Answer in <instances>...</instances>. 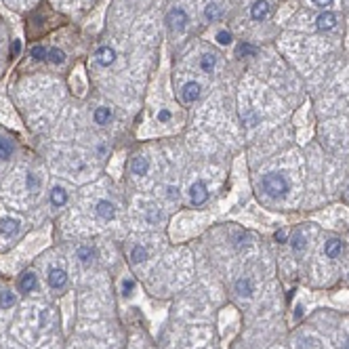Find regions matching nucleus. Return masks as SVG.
<instances>
[{
	"label": "nucleus",
	"mask_w": 349,
	"mask_h": 349,
	"mask_svg": "<svg viewBox=\"0 0 349 349\" xmlns=\"http://www.w3.org/2000/svg\"><path fill=\"white\" fill-rule=\"evenodd\" d=\"M261 185H263V192L267 194L269 198H284L290 190L288 179H286L282 173H267L263 177Z\"/></svg>",
	"instance_id": "nucleus-1"
},
{
	"label": "nucleus",
	"mask_w": 349,
	"mask_h": 349,
	"mask_svg": "<svg viewBox=\"0 0 349 349\" xmlns=\"http://www.w3.org/2000/svg\"><path fill=\"white\" fill-rule=\"evenodd\" d=\"M166 23L173 32H183L187 23H190V19H187V13L181 9V6H173L169 11V15H166Z\"/></svg>",
	"instance_id": "nucleus-2"
},
{
	"label": "nucleus",
	"mask_w": 349,
	"mask_h": 349,
	"mask_svg": "<svg viewBox=\"0 0 349 349\" xmlns=\"http://www.w3.org/2000/svg\"><path fill=\"white\" fill-rule=\"evenodd\" d=\"M187 196H190V202L194 206H202L204 202L208 200V187L204 181H196V183L190 185V190H187Z\"/></svg>",
	"instance_id": "nucleus-3"
},
{
	"label": "nucleus",
	"mask_w": 349,
	"mask_h": 349,
	"mask_svg": "<svg viewBox=\"0 0 349 349\" xmlns=\"http://www.w3.org/2000/svg\"><path fill=\"white\" fill-rule=\"evenodd\" d=\"M200 95H202V87H200V82H196V80H190V82H185V85L181 87V99H183V103L198 101Z\"/></svg>",
	"instance_id": "nucleus-4"
},
{
	"label": "nucleus",
	"mask_w": 349,
	"mask_h": 349,
	"mask_svg": "<svg viewBox=\"0 0 349 349\" xmlns=\"http://www.w3.org/2000/svg\"><path fill=\"white\" fill-rule=\"evenodd\" d=\"M46 280H48V286H51L53 290H61L67 284V271L64 267H51L48 269Z\"/></svg>",
	"instance_id": "nucleus-5"
},
{
	"label": "nucleus",
	"mask_w": 349,
	"mask_h": 349,
	"mask_svg": "<svg viewBox=\"0 0 349 349\" xmlns=\"http://www.w3.org/2000/svg\"><path fill=\"white\" fill-rule=\"evenodd\" d=\"M95 213H97V217H101V219H106V221H111L116 217V204L114 202H109V200H99L95 204Z\"/></svg>",
	"instance_id": "nucleus-6"
},
{
	"label": "nucleus",
	"mask_w": 349,
	"mask_h": 349,
	"mask_svg": "<svg viewBox=\"0 0 349 349\" xmlns=\"http://www.w3.org/2000/svg\"><path fill=\"white\" fill-rule=\"evenodd\" d=\"M19 221L13 219V217H4L2 221H0V234L4 236V238H15V236L19 234Z\"/></svg>",
	"instance_id": "nucleus-7"
},
{
	"label": "nucleus",
	"mask_w": 349,
	"mask_h": 349,
	"mask_svg": "<svg viewBox=\"0 0 349 349\" xmlns=\"http://www.w3.org/2000/svg\"><path fill=\"white\" fill-rule=\"evenodd\" d=\"M334 25H337V15H334L332 11H324V13H320L318 19H316V27H318L320 32L332 30Z\"/></svg>",
	"instance_id": "nucleus-8"
},
{
	"label": "nucleus",
	"mask_w": 349,
	"mask_h": 349,
	"mask_svg": "<svg viewBox=\"0 0 349 349\" xmlns=\"http://www.w3.org/2000/svg\"><path fill=\"white\" fill-rule=\"evenodd\" d=\"M95 57H97V64H99L101 67H108V65L114 64V59H116V51H114L111 46H101V48H97Z\"/></svg>",
	"instance_id": "nucleus-9"
},
{
	"label": "nucleus",
	"mask_w": 349,
	"mask_h": 349,
	"mask_svg": "<svg viewBox=\"0 0 349 349\" xmlns=\"http://www.w3.org/2000/svg\"><path fill=\"white\" fill-rule=\"evenodd\" d=\"M267 15H269L267 0H257V2H253V6H250V17H253L255 22H263Z\"/></svg>",
	"instance_id": "nucleus-10"
},
{
	"label": "nucleus",
	"mask_w": 349,
	"mask_h": 349,
	"mask_svg": "<svg viewBox=\"0 0 349 349\" xmlns=\"http://www.w3.org/2000/svg\"><path fill=\"white\" fill-rule=\"evenodd\" d=\"M48 200H51V204L55 208H61V206H65L67 204V192H65V187H61V185H55L51 194H48Z\"/></svg>",
	"instance_id": "nucleus-11"
},
{
	"label": "nucleus",
	"mask_w": 349,
	"mask_h": 349,
	"mask_svg": "<svg viewBox=\"0 0 349 349\" xmlns=\"http://www.w3.org/2000/svg\"><path fill=\"white\" fill-rule=\"evenodd\" d=\"M343 242L341 240H337V238H330V240H326V244H324V253H326V257L328 259H337V257L343 253Z\"/></svg>",
	"instance_id": "nucleus-12"
},
{
	"label": "nucleus",
	"mask_w": 349,
	"mask_h": 349,
	"mask_svg": "<svg viewBox=\"0 0 349 349\" xmlns=\"http://www.w3.org/2000/svg\"><path fill=\"white\" fill-rule=\"evenodd\" d=\"M131 171H132V174H137V177H143V174H148V173H150V160L145 158V156L132 158Z\"/></svg>",
	"instance_id": "nucleus-13"
},
{
	"label": "nucleus",
	"mask_w": 349,
	"mask_h": 349,
	"mask_svg": "<svg viewBox=\"0 0 349 349\" xmlns=\"http://www.w3.org/2000/svg\"><path fill=\"white\" fill-rule=\"evenodd\" d=\"M17 286H19V290H22V292H32V290L38 286V278L34 276L32 271H25V274H23L22 278H19Z\"/></svg>",
	"instance_id": "nucleus-14"
},
{
	"label": "nucleus",
	"mask_w": 349,
	"mask_h": 349,
	"mask_svg": "<svg viewBox=\"0 0 349 349\" xmlns=\"http://www.w3.org/2000/svg\"><path fill=\"white\" fill-rule=\"evenodd\" d=\"M93 120H95V124H99V127H106V124L111 120V109L106 108V106L97 108L95 114H93Z\"/></svg>",
	"instance_id": "nucleus-15"
},
{
	"label": "nucleus",
	"mask_w": 349,
	"mask_h": 349,
	"mask_svg": "<svg viewBox=\"0 0 349 349\" xmlns=\"http://www.w3.org/2000/svg\"><path fill=\"white\" fill-rule=\"evenodd\" d=\"M215 65H217V57H215L213 53H206V55H202V59H200V69L204 74H213L215 72Z\"/></svg>",
	"instance_id": "nucleus-16"
},
{
	"label": "nucleus",
	"mask_w": 349,
	"mask_h": 349,
	"mask_svg": "<svg viewBox=\"0 0 349 349\" xmlns=\"http://www.w3.org/2000/svg\"><path fill=\"white\" fill-rule=\"evenodd\" d=\"M236 292H238L240 297H250L255 292V288H253V282L248 280V278H242V280H238L236 282Z\"/></svg>",
	"instance_id": "nucleus-17"
},
{
	"label": "nucleus",
	"mask_w": 349,
	"mask_h": 349,
	"mask_svg": "<svg viewBox=\"0 0 349 349\" xmlns=\"http://www.w3.org/2000/svg\"><path fill=\"white\" fill-rule=\"evenodd\" d=\"M204 17L208 19V22H217V19L221 17V6L217 2H208L206 9H204Z\"/></svg>",
	"instance_id": "nucleus-18"
},
{
	"label": "nucleus",
	"mask_w": 349,
	"mask_h": 349,
	"mask_svg": "<svg viewBox=\"0 0 349 349\" xmlns=\"http://www.w3.org/2000/svg\"><path fill=\"white\" fill-rule=\"evenodd\" d=\"M93 257H95V253H93V248L90 246H80L78 248V259H80V263L85 265V267H88V265L93 263Z\"/></svg>",
	"instance_id": "nucleus-19"
},
{
	"label": "nucleus",
	"mask_w": 349,
	"mask_h": 349,
	"mask_svg": "<svg viewBox=\"0 0 349 349\" xmlns=\"http://www.w3.org/2000/svg\"><path fill=\"white\" fill-rule=\"evenodd\" d=\"M46 61H51L53 65H61L65 61V53L61 48H48V57Z\"/></svg>",
	"instance_id": "nucleus-20"
},
{
	"label": "nucleus",
	"mask_w": 349,
	"mask_h": 349,
	"mask_svg": "<svg viewBox=\"0 0 349 349\" xmlns=\"http://www.w3.org/2000/svg\"><path fill=\"white\" fill-rule=\"evenodd\" d=\"M290 244H292V250H301L307 246V238H305V234L303 232H295L292 234V240H290Z\"/></svg>",
	"instance_id": "nucleus-21"
},
{
	"label": "nucleus",
	"mask_w": 349,
	"mask_h": 349,
	"mask_svg": "<svg viewBox=\"0 0 349 349\" xmlns=\"http://www.w3.org/2000/svg\"><path fill=\"white\" fill-rule=\"evenodd\" d=\"M13 152H15V145H13L9 139H2V137H0V160L11 158Z\"/></svg>",
	"instance_id": "nucleus-22"
},
{
	"label": "nucleus",
	"mask_w": 349,
	"mask_h": 349,
	"mask_svg": "<svg viewBox=\"0 0 349 349\" xmlns=\"http://www.w3.org/2000/svg\"><path fill=\"white\" fill-rule=\"evenodd\" d=\"M40 183H43V181H40V177L36 173H27L25 174V187L30 192H38L40 190Z\"/></svg>",
	"instance_id": "nucleus-23"
},
{
	"label": "nucleus",
	"mask_w": 349,
	"mask_h": 349,
	"mask_svg": "<svg viewBox=\"0 0 349 349\" xmlns=\"http://www.w3.org/2000/svg\"><path fill=\"white\" fill-rule=\"evenodd\" d=\"M15 295H13L11 290H6V292H0V307H2V309H11L13 305H15Z\"/></svg>",
	"instance_id": "nucleus-24"
},
{
	"label": "nucleus",
	"mask_w": 349,
	"mask_h": 349,
	"mask_svg": "<svg viewBox=\"0 0 349 349\" xmlns=\"http://www.w3.org/2000/svg\"><path fill=\"white\" fill-rule=\"evenodd\" d=\"M299 349H322V345H320V341L313 339V337H303L301 341H299Z\"/></svg>",
	"instance_id": "nucleus-25"
},
{
	"label": "nucleus",
	"mask_w": 349,
	"mask_h": 349,
	"mask_svg": "<svg viewBox=\"0 0 349 349\" xmlns=\"http://www.w3.org/2000/svg\"><path fill=\"white\" fill-rule=\"evenodd\" d=\"M131 259H132V263L145 261V259H148V250H145L143 246H135V248L131 250Z\"/></svg>",
	"instance_id": "nucleus-26"
},
{
	"label": "nucleus",
	"mask_w": 349,
	"mask_h": 349,
	"mask_svg": "<svg viewBox=\"0 0 349 349\" xmlns=\"http://www.w3.org/2000/svg\"><path fill=\"white\" fill-rule=\"evenodd\" d=\"M30 55L36 61H46V57H48V48L46 46H43V44H38V46H34L32 51H30Z\"/></svg>",
	"instance_id": "nucleus-27"
},
{
	"label": "nucleus",
	"mask_w": 349,
	"mask_h": 349,
	"mask_svg": "<svg viewBox=\"0 0 349 349\" xmlns=\"http://www.w3.org/2000/svg\"><path fill=\"white\" fill-rule=\"evenodd\" d=\"M232 40H234V36H232V32H229V30H219V32H217V43H219L221 46L232 44Z\"/></svg>",
	"instance_id": "nucleus-28"
},
{
	"label": "nucleus",
	"mask_w": 349,
	"mask_h": 349,
	"mask_svg": "<svg viewBox=\"0 0 349 349\" xmlns=\"http://www.w3.org/2000/svg\"><path fill=\"white\" fill-rule=\"evenodd\" d=\"M238 55L240 57H253V55H257V46L248 44V43H242L238 46Z\"/></svg>",
	"instance_id": "nucleus-29"
},
{
	"label": "nucleus",
	"mask_w": 349,
	"mask_h": 349,
	"mask_svg": "<svg viewBox=\"0 0 349 349\" xmlns=\"http://www.w3.org/2000/svg\"><path fill=\"white\" fill-rule=\"evenodd\" d=\"M132 290H135V282H132V280H122V295L131 297Z\"/></svg>",
	"instance_id": "nucleus-30"
},
{
	"label": "nucleus",
	"mask_w": 349,
	"mask_h": 349,
	"mask_svg": "<svg viewBox=\"0 0 349 349\" xmlns=\"http://www.w3.org/2000/svg\"><path fill=\"white\" fill-rule=\"evenodd\" d=\"M166 196H169V200H179V187L177 185H166Z\"/></svg>",
	"instance_id": "nucleus-31"
},
{
	"label": "nucleus",
	"mask_w": 349,
	"mask_h": 349,
	"mask_svg": "<svg viewBox=\"0 0 349 349\" xmlns=\"http://www.w3.org/2000/svg\"><path fill=\"white\" fill-rule=\"evenodd\" d=\"M158 120L160 122H169L171 120V111L169 109H160L158 111Z\"/></svg>",
	"instance_id": "nucleus-32"
},
{
	"label": "nucleus",
	"mask_w": 349,
	"mask_h": 349,
	"mask_svg": "<svg viewBox=\"0 0 349 349\" xmlns=\"http://www.w3.org/2000/svg\"><path fill=\"white\" fill-rule=\"evenodd\" d=\"M334 0H313V4L316 6H322V9H326V6H332Z\"/></svg>",
	"instance_id": "nucleus-33"
},
{
	"label": "nucleus",
	"mask_w": 349,
	"mask_h": 349,
	"mask_svg": "<svg viewBox=\"0 0 349 349\" xmlns=\"http://www.w3.org/2000/svg\"><path fill=\"white\" fill-rule=\"evenodd\" d=\"M276 240L278 242H286V232H284V229H278V232H276Z\"/></svg>",
	"instance_id": "nucleus-34"
},
{
	"label": "nucleus",
	"mask_w": 349,
	"mask_h": 349,
	"mask_svg": "<svg viewBox=\"0 0 349 349\" xmlns=\"http://www.w3.org/2000/svg\"><path fill=\"white\" fill-rule=\"evenodd\" d=\"M13 53H15V55L19 53V43H15V44H13Z\"/></svg>",
	"instance_id": "nucleus-35"
},
{
	"label": "nucleus",
	"mask_w": 349,
	"mask_h": 349,
	"mask_svg": "<svg viewBox=\"0 0 349 349\" xmlns=\"http://www.w3.org/2000/svg\"><path fill=\"white\" fill-rule=\"evenodd\" d=\"M347 192H349V187H347Z\"/></svg>",
	"instance_id": "nucleus-36"
}]
</instances>
